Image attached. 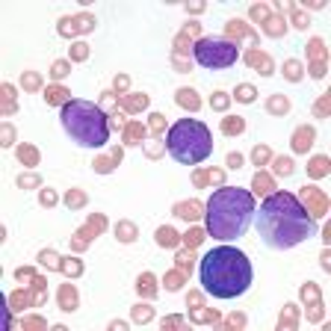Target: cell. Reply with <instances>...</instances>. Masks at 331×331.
<instances>
[{
	"label": "cell",
	"mask_w": 331,
	"mask_h": 331,
	"mask_svg": "<svg viewBox=\"0 0 331 331\" xmlns=\"http://www.w3.org/2000/svg\"><path fill=\"white\" fill-rule=\"evenodd\" d=\"M166 287L177 290V287H180V275H169V278H166Z\"/></svg>",
	"instance_id": "45"
},
{
	"label": "cell",
	"mask_w": 331,
	"mask_h": 331,
	"mask_svg": "<svg viewBox=\"0 0 331 331\" xmlns=\"http://www.w3.org/2000/svg\"><path fill=\"white\" fill-rule=\"evenodd\" d=\"M59 269H62L65 275H80V272H83V263H80V260H74V257H68Z\"/></svg>",
	"instance_id": "31"
},
{
	"label": "cell",
	"mask_w": 331,
	"mask_h": 331,
	"mask_svg": "<svg viewBox=\"0 0 331 331\" xmlns=\"http://www.w3.org/2000/svg\"><path fill=\"white\" fill-rule=\"evenodd\" d=\"M68 71H71V62H68V59H56L53 68H50V77H53V80H62Z\"/></svg>",
	"instance_id": "26"
},
{
	"label": "cell",
	"mask_w": 331,
	"mask_h": 331,
	"mask_svg": "<svg viewBox=\"0 0 331 331\" xmlns=\"http://www.w3.org/2000/svg\"><path fill=\"white\" fill-rule=\"evenodd\" d=\"M177 266H180V269H189V266H192V257H189V254H177Z\"/></svg>",
	"instance_id": "44"
},
{
	"label": "cell",
	"mask_w": 331,
	"mask_h": 331,
	"mask_svg": "<svg viewBox=\"0 0 331 331\" xmlns=\"http://www.w3.org/2000/svg\"><path fill=\"white\" fill-rule=\"evenodd\" d=\"M251 189L257 192V195H263V192H269L272 189V180L266 175H254V180H251Z\"/></svg>",
	"instance_id": "25"
},
{
	"label": "cell",
	"mask_w": 331,
	"mask_h": 331,
	"mask_svg": "<svg viewBox=\"0 0 331 331\" xmlns=\"http://www.w3.org/2000/svg\"><path fill=\"white\" fill-rule=\"evenodd\" d=\"M192 56L195 62L204 68H231L240 59V47L228 39H213V36H204L195 42L192 47Z\"/></svg>",
	"instance_id": "6"
},
{
	"label": "cell",
	"mask_w": 331,
	"mask_h": 331,
	"mask_svg": "<svg viewBox=\"0 0 331 331\" xmlns=\"http://www.w3.org/2000/svg\"><path fill=\"white\" fill-rule=\"evenodd\" d=\"M62 127L80 148H104L110 139V121L104 110L92 101H68L62 112Z\"/></svg>",
	"instance_id": "4"
},
{
	"label": "cell",
	"mask_w": 331,
	"mask_h": 331,
	"mask_svg": "<svg viewBox=\"0 0 331 331\" xmlns=\"http://www.w3.org/2000/svg\"><path fill=\"white\" fill-rule=\"evenodd\" d=\"M180 322H183L180 316H169V319H163V328H177Z\"/></svg>",
	"instance_id": "43"
},
{
	"label": "cell",
	"mask_w": 331,
	"mask_h": 331,
	"mask_svg": "<svg viewBox=\"0 0 331 331\" xmlns=\"http://www.w3.org/2000/svg\"><path fill=\"white\" fill-rule=\"evenodd\" d=\"M177 104L195 112V110L201 107V98L195 95V92H192V89H177Z\"/></svg>",
	"instance_id": "12"
},
{
	"label": "cell",
	"mask_w": 331,
	"mask_h": 331,
	"mask_svg": "<svg viewBox=\"0 0 331 331\" xmlns=\"http://www.w3.org/2000/svg\"><path fill=\"white\" fill-rule=\"evenodd\" d=\"M151 127H154V130H163V115H160V112L151 115Z\"/></svg>",
	"instance_id": "47"
},
{
	"label": "cell",
	"mask_w": 331,
	"mask_h": 331,
	"mask_svg": "<svg viewBox=\"0 0 331 331\" xmlns=\"http://www.w3.org/2000/svg\"><path fill=\"white\" fill-rule=\"evenodd\" d=\"M139 136H145V130H142L139 124H130V127H127V142H133V139H139Z\"/></svg>",
	"instance_id": "38"
},
{
	"label": "cell",
	"mask_w": 331,
	"mask_h": 331,
	"mask_svg": "<svg viewBox=\"0 0 331 331\" xmlns=\"http://www.w3.org/2000/svg\"><path fill=\"white\" fill-rule=\"evenodd\" d=\"M257 213V234L269 248H293L316 234V219L293 192L266 195Z\"/></svg>",
	"instance_id": "1"
},
{
	"label": "cell",
	"mask_w": 331,
	"mask_h": 331,
	"mask_svg": "<svg viewBox=\"0 0 331 331\" xmlns=\"http://www.w3.org/2000/svg\"><path fill=\"white\" fill-rule=\"evenodd\" d=\"M310 177H322V175H328V157H313L310 160Z\"/></svg>",
	"instance_id": "18"
},
{
	"label": "cell",
	"mask_w": 331,
	"mask_h": 331,
	"mask_svg": "<svg viewBox=\"0 0 331 331\" xmlns=\"http://www.w3.org/2000/svg\"><path fill=\"white\" fill-rule=\"evenodd\" d=\"M95 27V18L92 15H80V18H62L59 21V33L62 36H74V33H86Z\"/></svg>",
	"instance_id": "7"
},
{
	"label": "cell",
	"mask_w": 331,
	"mask_h": 331,
	"mask_svg": "<svg viewBox=\"0 0 331 331\" xmlns=\"http://www.w3.org/2000/svg\"><path fill=\"white\" fill-rule=\"evenodd\" d=\"M166 148L183 166H198L213 154V136L210 127L198 118H180L166 133Z\"/></svg>",
	"instance_id": "5"
},
{
	"label": "cell",
	"mask_w": 331,
	"mask_h": 331,
	"mask_svg": "<svg viewBox=\"0 0 331 331\" xmlns=\"http://www.w3.org/2000/svg\"><path fill=\"white\" fill-rule=\"evenodd\" d=\"M110 328H112V331H127V322H118V319H115Z\"/></svg>",
	"instance_id": "51"
},
{
	"label": "cell",
	"mask_w": 331,
	"mask_h": 331,
	"mask_svg": "<svg viewBox=\"0 0 331 331\" xmlns=\"http://www.w3.org/2000/svg\"><path fill=\"white\" fill-rule=\"evenodd\" d=\"M284 77H287V80H293V83H296V80H302V62L287 59V62H284Z\"/></svg>",
	"instance_id": "24"
},
{
	"label": "cell",
	"mask_w": 331,
	"mask_h": 331,
	"mask_svg": "<svg viewBox=\"0 0 331 331\" xmlns=\"http://www.w3.org/2000/svg\"><path fill=\"white\" fill-rule=\"evenodd\" d=\"M18 157H21V160H27L30 166H36V160H39V154H36L33 148H18Z\"/></svg>",
	"instance_id": "37"
},
{
	"label": "cell",
	"mask_w": 331,
	"mask_h": 331,
	"mask_svg": "<svg viewBox=\"0 0 331 331\" xmlns=\"http://www.w3.org/2000/svg\"><path fill=\"white\" fill-rule=\"evenodd\" d=\"M266 33H269V36H278V33H281V21H275V18H272L269 27H266Z\"/></svg>",
	"instance_id": "42"
},
{
	"label": "cell",
	"mask_w": 331,
	"mask_h": 331,
	"mask_svg": "<svg viewBox=\"0 0 331 331\" xmlns=\"http://www.w3.org/2000/svg\"><path fill=\"white\" fill-rule=\"evenodd\" d=\"M154 319V308L151 305H136L133 308V322H151Z\"/></svg>",
	"instance_id": "21"
},
{
	"label": "cell",
	"mask_w": 331,
	"mask_h": 331,
	"mask_svg": "<svg viewBox=\"0 0 331 331\" xmlns=\"http://www.w3.org/2000/svg\"><path fill=\"white\" fill-rule=\"evenodd\" d=\"M243 322H245L243 316H231V319H228V325H243Z\"/></svg>",
	"instance_id": "52"
},
{
	"label": "cell",
	"mask_w": 331,
	"mask_h": 331,
	"mask_svg": "<svg viewBox=\"0 0 331 331\" xmlns=\"http://www.w3.org/2000/svg\"><path fill=\"white\" fill-rule=\"evenodd\" d=\"M251 18H254V21H263L266 9H263V6H251Z\"/></svg>",
	"instance_id": "41"
},
{
	"label": "cell",
	"mask_w": 331,
	"mask_h": 331,
	"mask_svg": "<svg viewBox=\"0 0 331 331\" xmlns=\"http://www.w3.org/2000/svg\"><path fill=\"white\" fill-rule=\"evenodd\" d=\"M77 305H80L77 290L71 287V284H65V287L59 290V308L65 310V313H71V310H77Z\"/></svg>",
	"instance_id": "11"
},
{
	"label": "cell",
	"mask_w": 331,
	"mask_h": 331,
	"mask_svg": "<svg viewBox=\"0 0 331 331\" xmlns=\"http://www.w3.org/2000/svg\"><path fill=\"white\" fill-rule=\"evenodd\" d=\"M228 104H231V95H225V92H213V98H210V107L213 110H228Z\"/></svg>",
	"instance_id": "28"
},
{
	"label": "cell",
	"mask_w": 331,
	"mask_h": 331,
	"mask_svg": "<svg viewBox=\"0 0 331 331\" xmlns=\"http://www.w3.org/2000/svg\"><path fill=\"white\" fill-rule=\"evenodd\" d=\"M39 263L47 266V269H59V257H56V251H50V248H44V251H39Z\"/></svg>",
	"instance_id": "23"
},
{
	"label": "cell",
	"mask_w": 331,
	"mask_h": 331,
	"mask_svg": "<svg viewBox=\"0 0 331 331\" xmlns=\"http://www.w3.org/2000/svg\"><path fill=\"white\" fill-rule=\"evenodd\" d=\"M145 104H148V98H145V95H139V98H130V104H127V107H130V110H139V107H145Z\"/></svg>",
	"instance_id": "40"
},
{
	"label": "cell",
	"mask_w": 331,
	"mask_h": 331,
	"mask_svg": "<svg viewBox=\"0 0 331 331\" xmlns=\"http://www.w3.org/2000/svg\"><path fill=\"white\" fill-rule=\"evenodd\" d=\"M86 56H89V44L77 42V44H74V50H71V59H77V62H83Z\"/></svg>",
	"instance_id": "34"
},
{
	"label": "cell",
	"mask_w": 331,
	"mask_h": 331,
	"mask_svg": "<svg viewBox=\"0 0 331 331\" xmlns=\"http://www.w3.org/2000/svg\"><path fill=\"white\" fill-rule=\"evenodd\" d=\"M222 130L228 133V136H234V133H243V130H245V121L240 118V115H237V118H225V121H222Z\"/></svg>",
	"instance_id": "22"
},
{
	"label": "cell",
	"mask_w": 331,
	"mask_h": 331,
	"mask_svg": "<svg viewBox=\"0 0 331 331\" xmlns=\"http://www.w3.org/2000/svg\"><path fill=\"white\" fill-rule=\"evenodd\" d=\"M3 139H6V142H3V145H12V127H9V124H6V127H3Z\"/></svg>",
	"instance_id": "49"
},
{
	"label": "cell",
	"mask_w": 331,
	"mask_h": 331,
	"mask_svg": "<svg viewBox=\"0 0 331 331\" xmlns=\"http://www.w3.org/2000/svg\"><path fill=\"white\" fill-rule=\"evenodd\" d=\"M269 157H272V151H269L266 145H257V148L251 151V160H254V166H263V163H269Z\"/></svg>",
	"instance_id": "29"
},
{
	"label": "cell",
	"mask_w": 331,
	"mask_h": 331,
	"mask_svg": "<svg viewBox=\"0 0 331 331\" xmlns=\"http://www.w3.org/2000/svg\"><path fill=\"white\" fill-rule=\"evenodd\" d=\"M254 195L240 186H219L207 207H204V219H207V234L213 240H237L248 231V225L254 219Z\"/></svg>",
	"instance_id": "3"
},
{
	"label": "cell",
	"mask_w": 331,
	"mask_h": 331,
	"mask_svg": "<svg viewBox=\"0 0 331 331\" xmlns=\"http://www.w3.org/2000/svg\"><path fill=\"white\" fill-rule=\"evenodd\" d=\"M228 166H231V169H240V166H243V154H234V151H231V154H228Z\"/></svg>",
	"instance_id": "39"
},
{
	"label": "cell",
	"mask_w": 331,
	"mask_h": 331,
	"mask_svg": "<svg viewBox=\"0 0 331 331\" xmlns=\"http://www.w3.org/2000/svg\"><path fill=\"white\" fill-rule=\"evenodd\" d=\"M127 83H130V80H127L124 74H121V77H115V92H124V89H127Z\"/></svg>",
	"instance_id": "46"
},
{
	"label": "cell",
	"mask_w": 331,
	"mask_h": 331,
	"mask_svg": "<svg viewBox=\"0 0 331 331\" xmlns=\"http://www.w3.org/2000/svg\"><path fill=\"white\" fill-rule=\"evenodd\" d=\"M44 101H47V104H62V107H65L68 101H71V95H68V89H62V86H50L47 92H44Z\"/></svg>",
	"instance_id": "14"
},
{
	"label": "cell",
	"mask_w": 331,
	"mask_h": 331,
	"mask_svg": "<svg viewBox=\"0 0 331 331\" xmlns=\"http://www.w3.org/2000/svg\"><path fill=\"white\" fill-rule=\"evenodd\" d=\"M201 240H204V231H198V228H192V231H189V234L183 237V243L189 245V248H192V245H198Z\"/></svg>",
	"instance_id": "36"
},
{
	"label": "cell",
	"mask_w": 331,
	"mask_h": 331,
	"mask_svg": "<svg viewBox=\"0 0 331 331\" xmlns=\"http://www.w3.org/2000/svg\"><path fill=\"white\" fill-rule=\"evenodd\" d=\"M234 98H237L240 104H254V98H257V92H254V86H248V83H243V86H237V92H234Z\"/></svg>",
	"instance_id": "19"
},
{
	"label": "cell",
	"mask_w": 331,
	"mask_h": 331,
	"mask_svg": "<svg viewBox=\"0 0 331 331\" xmlns=\"http://www.w3.org/2000/svg\"><path fill=\"white\" fill-rule=\"evenodd\" d=\"M39 204H42V207H53V204H56V192H53V189H42V192H39Z\"/></svg>",
	"instance_id": "33"
},
{
	"label": "cell",
	"mask_w": 331,
	"mask_h": 331,
	"mask_svg": "<svg viewBox=\"0 0 331 331\" xmlns=\"http://www.w3.org/2000/svg\"><path fill=\"white\" fill-rule=\"evenodd\" d=\"M115 237H118L121 243H133V240H136V225H133V222H118V225H115Z\"/></svg>",
	"instance_id": "16"
},
{
	"label": "cell",
	"mask_w": 331,
	"mask_h": 331,
	"mask_svg": "<svg viewBox=\"0 0 331 331\" xmlns=\"http://www.w3.org/2000/svg\"><path fill=\"white\" fill-rule=\"evenodd\" d=\"M275 175H293V160L290 157H275Z\"/></svg>",
	"instance_id": "27"
},
{
	"label": "cell",
	"mask_w": 331,
	"mask_h": 331,
	"mask_svg": "<svg viewBox=\"0 0 331 331\" xmlns=\"http://www.w3.org/2000/svg\"><path fill=\"white\" fill-rule=\"evenodd\" d=\"M201 287L210 293L213 299H237L251 287V260L245 257V251L234 248V245H219L210 248L201 257Z\"/></svg>",
	"instance_id": "2"
},
{
	"label": "cell",
	"mask_w": 331,
	"mask_h": 331,
	"mask_svg": "<svg viewBox=\"0 0 331 331\" xmlns=\"http://www.w3.org/2000/svg\"><path fill=\"white\" fill-rule=\"evenodd\" d=\"M157 243L163 245V248H175L180 243V237H177L175 228H157Z\"/></svg>",
	"instance_id": "13"
},
{
	"label": "cell",
	"mask_w": 331,
	"mask_h": 331,
	"mask_svg": "<svg viewBox=\"0 0 331 331\" xmlns=\"http://www.w3.org/2000/svg\"><path fill=\"white\" fill-rule=\"evenodd\" d=\"M248 62H251L254 68H260V74H272V62H269V56H266V53L251 50V53H248Z\"/></svg>",
	"instance_id": "17"
},
{
	"label": "cell",
	"mask_w": 331,
	"mask_h": 331,
	"mask_svg": "<svg viewBox=\"0 0 331 331\" xmlns=\"http://www.w3.org/2000/svg\"><path fill=\"white\" fill-rule=\"evenodd\" d=\"M15 278H18V281H30V278H33V272H30V269H18V272H15Z\"/></svg>",
	"instance_id": "48"
},
{
	"label": "cell",
	"mask_w": 331,
	"mask_h": 331,
	"mask_svg": "<svg viewBox=\"0 0 331 331\" xmlns=\"http://www.w3.org/2000/svg\"><path fill=\"white\" fill-rule=\"evenodd\" d=\"M136 287H139V293H142V296H148V299H151V296L157 293V287H154V275H151V272L139 275V284H136Z\"/></svg>",
	"instance_id": "20"
},
{
	"label": "cell",
	"mask_w": 331,
	"mask_h": 331,
	"mask_svg": "<svg viewBox=\"0 0 331 331\" xmlns=\"http://www.w3.org/2000/svg\"><path fill=\"white\" fill-rule=\"evenodd\" d=\"M302 198L313 204V210H310V216H313V219L325 213V198H322V192H319L316 186H305V189H302Z\"/></svg>",
	"instance_id": "8"
},
{
	"label": "cell",
	"mask_w": 331,
	"mask_h": 331,
	"mask_svg": "<svg viewBox=\"0 0 331 331\" xmlns=\"http://www.w3.org/2000/svg\"><path fill=\"white\" fill-rule=\"evenodd\" d=\"M39 183H42V177L39 175H21L18 177V186H21V189H36Z\"/></svg>",
	"instance_id": "30"
},
{
	"label": "cell",
	"mask_w": 331,
	"mask_h": 331,
	"mask_svg": "<svg viewBox=\"0 0 331 331\" xmlns=\"http://www.w3.org/2000/svg\"><path fill=\"white\" fill-rule=\"evenodd\" d=\"M313 127H299V133H296V139H293V148L299 151V154H308V148L313 145Z\"/></svg>",
	"instance_id": "10"
},
{
	"label": "cell",
	"mask_w": 331,
	"mask_h": 331,
	"mask_svg": "<svg viewBox=\"0 0 331 331\" xmlns=\"http://www.w3.org/2000/svg\"><path fill=\"white\" fill-rule=\"evenodd\" d=\"M290 110V101L284 95H272L269 101H266V112H272V115H284Z\"/></svg>",
	"instance_id": "15"
},
{
	"label": "cell",
	"mask_w": 331,
	"mask_h": 331,
	"mask_svg": "<svg viewBox=\"0 0 331 331\" xmlns=\"http://www.w3.org/2000/svg\"><path fill=\"white\" fill-rule=\"evenodd\" d=\"M65 204H68V207H83V204H86V195H83V192H77V189H71V192L65 195Z\"/></svg>",
	"instance_id": "32"
},
{
	"label": "cell",
	"mask_w": 331,
	"mask_h": 331,
	"mask_svg": "<svg viewBox=\"0 0 331 331\" xmlns=\"http://www.w3.org/2000/svg\"><path fill=\"white\" fill-rule=\"evenodd\" d=\"M21 86L24 89H39V86H42V80H39V74H33V71H30V74H24V77H21Z\"/></svg>",
	"instance_id": "35"
},
{
	"label": "cell",
	"mask_w": 331,
	"mask_h": 331,
	"mask_svg": "<svg viewBox=\"0 0 331 331\" xmlns=\"http://www.w3.org/2000/svg\"><path fill=\"white\" fill-rule=\"evenodd\" d=\"M175 216H180L186 222H195L201 216V204L198 201H180V204H175Z\"/></svg>",
	"instance_id": "9"
},
{
	"label": "cell",
	"mask_w": 331,
	"mask_h": 331,
	"mask_svg": "<svg viewBox=\"0 0 331 331\" xmlns=\"http://www.w3.org/2000/svg\"><path fill=\"white\" fill-rule=\"evenodd\" d=\"M24 325H36V328H44V319H36V316H33V319H24Z\"/></svg>",
	"instance_id": "50"
}]
</instances>
